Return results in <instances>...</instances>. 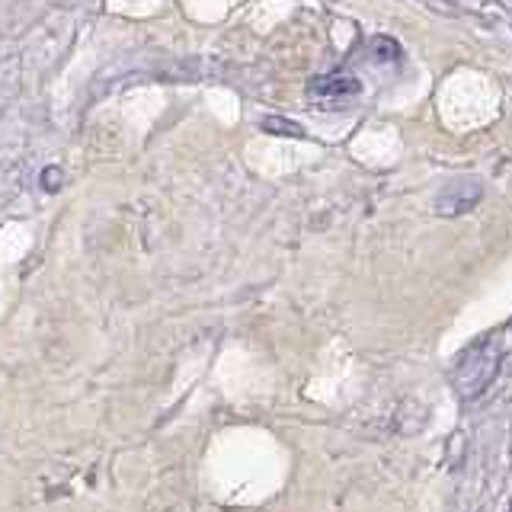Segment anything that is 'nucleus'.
I'll use <instances>...</instances> for the list:
<instances>
[{
	"mask_svg": "<svg viewBox=\"0 0 512 512\" xmlns=\"http://www.w3.org/2000/svg\"><path fill=\"white\" fill-rule=\"evenodd\" d=\"M266 128H269V132H285V135H301L298 132V125H292V122H279V119H266Z\"/></svg>",
	"mask_w": 512,
	"mask_h": 512,
	"instance_id": "obj_3",
	"label": "nucleus"
},
{
	"mask_svg": "<svg viewBox=\"0 0 512 512\" xmlns=\"http://www.w3.org/2000/svg\"><path fill=\"white\" fill-rule=\"evenodd\" d=\"M61 186V170H45L42 173V189L45 192H55Z\"/></svg>",
	"mask_w": 512,
	"mask_h": 512,
	"instance_id": "obj_4",
	"label": "nucleus"
},
{
	"mask_svg": "<svg viewBox=\"0 0 512 512\" xmlns=\"http://www.w3.org/2000/svg\"><path fill=\"white\" fill-rule=\"evenodd\" d=\"M496 372V349L490 343H480L474 346L468 356L461 359L458 365V375H455V388L461 397H474L487 388V381Z\"/></svg>",
	"mask_w": 512,
	"mask_h": 512,
	"instance_id": "obj_1",
	"label": "nucleus"
},
{
	"mask_svg": "<svg viewBox=\"0 0 512 512\" xmlns=\"http://www.w3.org/2000/svg\"><path fill=\"white\" fill-rule=\"evenodd\" d=\"M359 90H362L359 80H352L346 74H324L311 84V93L320 96V100H349V96H356Z\"/></svg>",
	"mask_w": 512,
	"mask_h": 512,
	"instance_id": "obj_2",
	"label": "nucleus"
}]
</instances>
